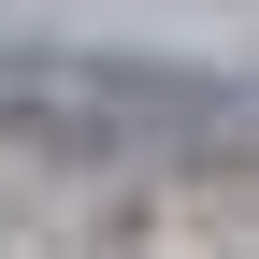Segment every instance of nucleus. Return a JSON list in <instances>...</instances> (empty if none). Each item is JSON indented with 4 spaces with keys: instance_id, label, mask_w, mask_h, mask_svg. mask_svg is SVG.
<instances>
[{
    "instance_id": "obj_1",
    "label": "nucleus",
    "mask_w": 259,
    "mask_h": 259,
    "mask_svg": "<svg viewBox=\"0 0 259 259\" xmlns=\"http://www.w3.org/2000/svg\"><path fill=\"white\" fill-rule=\"evenodd\" d=\"M0 144L87 158V173H158V158H245L259 101L173 58H87V44H0Z\"/></svg>"
}]
</instances>
